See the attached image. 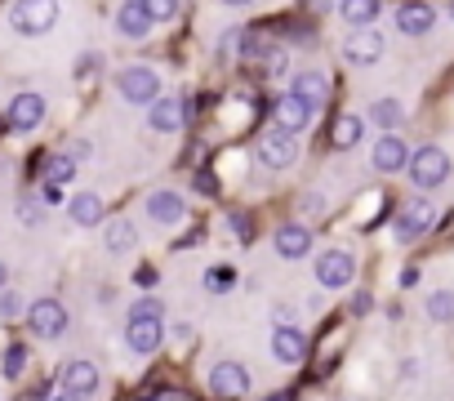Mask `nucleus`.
I'll list each match as a JSON object with an SVG mask.
<instances>
[{
	"label": "nucleus",
	"mask_w": 454,
	"mask_h": 401,
	"mask_svg": "<svg viewBox=\"0 0 454 401\" xmlns=\"http://www.w3.org/2000/svg\"><path fill=\"white\" fill-rule=\"evenodd\" d=\"M67 156H72V161H76V165H81V161H90V156H94V147H90V138H76V143H72V152H67Z\"/></svg>",
	"instance_id": "obj_34"
},
{
	"label": "nucleus",
	"mask_w": 454,
	"mask_h": 401,
	"mask_svg": "<svg viewBox=\"0 0 454 401\" xmlns=\"http://www.w3.org/2000/svg\"><path fill=\"white\" fill-rule=\"evenodd\" d=\"M205 383H209V392L218 397V401H237V397H246L250 388H254V374L241 366V361H214L209 366V374H205Z\"/></svg>",
	"instance_id": "obj_3"
},
{
	"label": "nucleus",
	"mask_w": 454,
	"mask_h": 401,
	"mask_svg": "<svg viewBox=\"0 0 454 401\" xmlns=\"http://www.w3.org/2000/svg\"><path fill=\"white\" fill-rule=\"evenodd\" d=\"M370 121H374L379 130H396V125L405 121V107H401L396 98H379V103H370Z\"/></svg>",
	"instance_id": "obj_27"
},
{
	"label": "nucleus",
	"mask_w": 454,
	"mask_h": 401,
	"mask_svg": "<svg viewBox=\"0 0 454 401\" xmlns=\"http://www.w3.org/2000/svg\"><path fill=\"white\" fill-rule=\"evenodd\" d=\"M103 246H107L112 255L138 250V224H134V219H112V224L103 228Z\"/></svg>",
	"instance_id": "obj_23"
},
{
	"label": "nucleus",
	"mask_w": 454,
	"mask_h": 401,
	"mask_svg": "<svg viewBox=\"0 0 454 401\" xmlns=\"http://www.w3.org/2000/svg\"><path fill=\"white\" fill-rule=\"evenodd\" d=\"M339 19L348 28H370L379 19V0H339Z\"/></svg>",
	"instance_id": "obj_25"
},
{
	"label": "nucleus",
	"mask_w": 454,
	"mask_h": 401,
	"mask_svg": "<svg viewBox=\"0 0 454 401\" xmlns=\"http://www.w3.org/2000/svg\"><path fill=\"white\" fill-rule=\"evenodd\" d=\"M143 401H165V397H143Z\"/></svg>",
	"instance_id": "obj_44"
},
{
	"label": "nucleus",
	"mask_w": 454,
	"mask_h": 401,
	"mask_svg": "<svg viewBox=\"0 0 454 401\" xmlns=\"http://www.w3.org/2000/svg\"><path fill=\"white\" fill-rule=\"evenodd\" d=\"M223 5H237L241 10V5H250V0H223Z\"/></svg>",
	"instance_id": "obj_42"
},
{
	"label": "nucleus",
	"mask_w": 454,
	"mask_h": 401,
	"mask_svg": "<svg viewBox=\"0 0 454 401\" xmlns=\"http://www.w3.org/2000/svg\"><path fill=\"white\" fill-rule=\"evenodd\" d=\"M299 5H303L308 14H325V10L334 5V0H299Z\"/></svg>",
	"instance_id": "obj_38"
},
{
	"label": "nucleus",
	"mask_w": 454,
	"mask_h": 401,
	"mask_svg": "<svg viewBox=\"0 0 454 401\" xmlns=\"http://www.w3.org/2000/svg\"><path fill=\"white\" fill-rule=\"evenodd\" d=\"M160 72L156 67H138V63H129V67H121L116 72V90H121V98L125 103H143V107H152L156 98H160Z\"/></svg>",
	"instance_id": "obj_4"
},
{
	"label": "nucleus",
	"mask_w": 454,
	"mask_h": 401,
	"mask_svg": "<svg viewBox=\"0 0 454 401\" xmlns=\"http://www.w3.org/2000/svg\"><path fill=\"white\" fill-rule=\"evenodd\" d=\"M103 383V370L90 357H72L59 366V392H76V397H94Z\"/></svg>",
	"instance_id": "obj_7"
},
{
	"label": "nucleus",
	"mask_w": 454,
	"mask_h": 401,
	"mask_svg": "<svg viewBox=\"0 0 454 401\" xmlns=\"http://www.w3.org/2000/svg\"><path fill=\"white\" fill-rule=\"evenodd\" d=\"M116 28H121V36H129V41H147V32H152L156 23H152V14L143 10V0H125V5L116 10Z\"/></svg>",
	"instance_id": "obj_21"
},
{
	"label": "nucleus",
	"mask_w": 454,
	"mask_h": 401,
	"mask_svg": "<svg viewBox=\"0 0 454 401\" xmlns=\"http://www.w3.org/2000/svg\"><path fill=\"white\" fill-rule=\"evenodd\" d=\"M383 36L374 32V28H356L352 36H348V45H343V59L352 63V67H370V63H379L383 59Z\"/></svg>",
	"instance_id": "obj_12"
},
{
	"label": "nucleus",
	"mask_w": 454,
	"mask_h": 401,
	"mask_svg": "<svg viewBox=\"0 0 454 401\" xmlns=\"http://www.w3.org/2000/svg\"><path fill=\"white\" fill-rule=\"evenodd\" d=\"M259 161H263L268 169H290V165L299 161V138L272 125V130L259 138Z\"/></svg>",
	"instance_id": "obj_9"
},
{
	"label": "nucleus",
	"mask_w": 454,
	"mask_h": 401,
	"mask_svg": "<svg viewBox=\"0 0 454 401\" xmlns=\"http://www.w3.org/2000/svg\"><path fill=\"white\" fill-rule=\"evenodd\" d=\"M72 174H76V161L67 152H59V156L45 161V178H41V200H45V206H59L63 187L72 183Z\"/></svg>",
	"instance_id": "obj_11"
},
{
	"label": "nucleus",
	"mask_w": 454,
	"mask_h": 401,
	"mask_svg": "<svg viewBox=\"0 0 454 401\" xmlns=\"http://www.w3.org/2000/svg\"><path fill=\"white\" fill-rule=\"evenodd\" d=\"M352 277H356V259L348 250H325L317 259V281L325 290H343V286H352Z\"/></svg>",
	"instance_id": "obj_10"
},
{
	"label": "nucleus",
	"mask_w": 454,
	"mask_h": 401,
	"mask_svg": "<svg viewBox=\"0 0 454 401\" xmlns=\"http://www.w3.org/2000/svg\"><path fill=\"white\" fill-rule=\"evenodd\" d=\"M450 19H454V5H450Z\"/></svg>",
	"instance_id": "obj_45"
},
{
	"label": "nucleus",
	"mask_w": 454,
	"mask_h": 401,
	"mask_svg": "<svg viewBox=\"0 0 454 401\" xmlns=\"http://www.w3.org/2000/svg\"><path fill=\"white\" fill-rule=\"evenodd\" d=\"M14 210H19V224H23V228H41V224H45V200H41V196H19Z\"/></svg>",
	"instance_id": "obj_29"
},
{
	"label": "nucleus",
	"mask_w": 454,
	"mask_h": 401,
	"mask_svg": "<svg viewBox=\"0 0 454 401\" xmlns=\"http://www.w3.org/2000/svg\"><path fill=\"white\" fill-rule=\"evenodd\" d=\"M272 321H277V326H294V308H290V303H277V308H272Z\"/></svg>",
	"instance_id": "obj_36"
},
{
	"label": "nucleus",
	"mask_w": 454,
	"mask_h": 401,
	"mask_svg": "<svg viewBox=\"0 0 454 401\" xmlns=\"http://www.w3.org/2000/svg\"><path fill=\"white\" fill-rule=\"evenodd\" d=\"M5 116H10V130H19V134H32V130L45 121V98L27 90V94H19V98L10 103V112H5Z\"/></svg>",
	"instance_id": "obj_16"
},
{
	"label": "nucleus",
	"mask_w": 454,
	"mask_h": 401,
	"mask_svg": "<svg viewBox=\"0 0 454 401\" xmlns=\"http://www.w3.org/2000/svg\"><path fill=\"white\" fill-rule=\"evenodd\" d=\"M263 401H290V397H263Z\"/></svg>",
	"instance_id": "obj_43"
},
{
	"label": "nucleus",
	"mask_w": 454,
	"mask_h": 401,
	"mask_svg": "<svg viewBox=\"0 0 454 401\" xmlns=\"http://www.w3.org/2000/svg\"><path fill=\"white\" fill-rule=\"evenodd\" d=\"M59 23V0H14L10 28L19 36H45Z\"/></svg>",
	"instance_id": "obj_2"
},
{
	"label": "nucleus",
	"mask_w": 454,
	"mask_h": 401,
	"mask_svg": "<svg viewBox=\"0 0 454 401\" xmlns=\"http://www.w3.org/2000/svg\"><path fill=\"white\" fill-rule=\"evenodd\" d=\"M27 312V303H23V295L19 290H0V321H14V317H23Z\"/></svg>",
	"instance_id": "obj_30"
},
{
	"label": "nucleus",
	"mask_w": 454,
	"mask_h": 401,
	"mask_svg": "<svg viewBox=\"0 0 454 401\" xmlns=\"http://www.w3.org/2000/svg\"><path fill=\"white\" fill-rule=\"evenodd\" d=\"M272 116H277V130H286V134H303V130L312 125V116H317V107H308L303 98H294V94H286V98H277V107H272Z\"/></svg>",
	"instance_id": "obj_17"
},
{
	"label": "nucleus",
	"mask_w": 454,
	"mask_h": 401,
	"mask_svg": "<svg viewBox=\"0 0 454 401\" xmlns=\"http://www.w3.org/2000/svg\"><path fill=\"white\" fill-rule=\"evenodd\" d=\"M392 19H396V32H401V36H427L432 23H436V10L423 5V0H401Z\"/></svg>",
	"instance_id": "obj_14"
},
{
	"label": "nucleus",
	"mask_w": 454,
	"mask_h": 401,
	"mask_svg": "<svg viewBox=\"0 0 454 401\" xmlns=\"http://www.w3.org/2000/svg\"><path fill=\"white\" fill-rule=\"evenodd\" d=\"M23 317H27V326H32V334H36V339H63V334H67V326H72L67 303H63V299H54V295H41Z\"/></svg>",
	"instance_id": "obj_1"
},
{
	"label": "nucleus",
	"mask_w": 454,
	"mask_h": 401,
	"mask_svg": "<svg viewBox=\"0 0 454 401\" xmlns=\"http://www.w3.org/2000/svg\"><path fill=\"white\" fill-rule=\"evenodd\" d=\"M370 161H374L379 174H396V169L410 165V147H405L396 134H383V138L374 143V156H370Z\"/></svg>",
	"instance_id": "obj_20"
},
{
	"label": "nucleus",
	"mask_w": 454,
	"mask_h": 401,
	"mask_svg": "<svg viewBox=\"0 0 454 401\" xmlns=\"http://www.w3.org/2000/svg\"><path fill=\"white\" fill-rule=\"evenodd\" d=\"M423 312H427L432 321H441V326H450V321H454V290H436V295H427V303H423Z\"/></svg>",
	"instance_id": "obj_28"
},
{
	"label": "nucleus",
	"mask_w": 454,
	"mask_h": 401,
	"mask_svg": "<svg viewBox=\"0 0 454 401\" xmlns=\"http://www.w3.org/2000/svg\"><path fill=\"white\" fill-rule=\"evenodd\" d=\"M165 343V317H125V348L134 357H152Z\"/></svg>",
	"instance_id": "obj_6"
},
{
	"label": "nucleus",
	"mask_w": 454,
	"mask_h": 401,
	"mask_svg": "<svg viewBox=\"0 0 454 401\" xmlns=\"http://www.w3.org/2000/svg\"><path fill=\"white\" fill-rule=\"evenodd\" d=\"M23 370H27V348H23V343H14V348L5 352V374H10V379H19Z\"/></svg>",
	"instance_id": "obj_33"
},
{
	"label": "nucleus",
	"mask_w": 454,
	"mask_h": 401,
	"mask_svg": "<svg viewBox=\"0 0 454 401\" xmlns=\"http://www.w3.org/2000/svg\"><path fill=\"white\" fill-rule=\"evenodd\" d=\"M67 219H72L76 228H98V224H103V196H98V192H76V196L67 200Z\"/></svg>",
	"instance_id": "obj_22"
},
{
	"label": "nucleus",
	"mask_w": 454,
	"mask_h": 401,
	"mask_svg": "<svg viewBox=\"0 0 454 401\" xmlns=\"http://www.w3.org/2000/svg\"><path fill=\"white\" fill-rule=\"evenodd\" d=\"M50 401H85V397H76V392H54Z\"/></svg>",
	"instance_id": "obj_40"
},
{
	"label": "nucleus",
	"mask_w": 454,
	"mask_h": 401,
	"mask_svg": "<svg viewBox=\"0 0 454 401\" xmlns=\"http://www.w3.org/2000/svg\"><path fill=\"white\" fill-rule=\"evenodd\" d=\"M272 246H277V255L281 259H308V250H312V232H308V224H281L277 228V237H272Z\"/></svg>",
	"instance_id": "obj_18"
},
{
	"label": "nucleus",
	"mask_w": 454,
	"mask_h": 401,
	"mask_svg": "<svg viewBox=\"0 0 454 401\" xmlns=\"http://www.w3.org/2000/svg\"><path fill=\"white\" fill-rule=\"evenodd\" d=\"M445 174H450V156H445L441 147H419V152H410V178H414V187H441Z\"/></svg>",
	"instance_id": "obj_8"
},
{
	"label": "nucleus",
	"mask_w": 454,
	"mask_h": 401,
	"mask_svg": "<svg viewBox=\"0 0 454 401\" xmlns=\"http://www.w3.org/2000/svg\"><path fill=\"white\" fill-rule=\"evenodd\" d=\"M143 10L152 14V23H174V14H178V0H143Z\"/></svg>",
	"instance_id": "obj_31"
},
{
	"label": "nucleus",
	"mask_w": 454,
	"mask_h": 401,
	"mask_svg": "<svg viewBox=\"0 0 454 401\" xmlns=\"http://www.w3.org/2000/svg\"><path fill=\"white\" fill-rule=\"evenodd\" d=\"M232 232H237V237H246V241L254 237V228H250V219H241V215H232Z\"/></svg>",
	"instance_id": "obj_37"
},
{
	"label": "nucleus",
	"mask_w": 454,
	"mask_h": 401,
	"mask_svg": "<svg viewBox=\"0 0 454 401\" xmlns=\"http://www.w3.org/2000/svg\"><path fill=\"white\" fill-rule=\"evenodd\" d=\"M361 134H365V121L348 112V116H334V130H330V143H334V147L343 152V147H356V143H361Z\"/></svg>",
	"instance_id": "obj_26"
},
{
	"label": "nucleus",
	"mask_w": 454,
	"mask_h": 401,
	"mask_svg": "<svg viewBox=\"0 0 454 401\" xmlns=\"http://www.w3.org/2000/svg\"><path fill=\"white\" fill-rule=\"evenodd\" d=\"M147 219H152V224H160V228H178V224L187 219L183 196H178L174 187H160V192H152V196H147Z\"/></svg>",
	"instance_id": "obj_13"
},
{
	"label": "nucleus",
	"mask_w": 454,
	"mask_h": 401,
	"mask_svg": "<svg viewBox=\"0 0 454 401\" xmlns=\"http://www.w3.org/2000/svg\"><path fill=\"white\" fill-rule=\"evenodd\" d=\"M196 192L209 196V192H214V174H196Z\"/></svg>",
	"instance_id": "obj_39"
},
{
	"label": "nucleus",
	"mask_w": 454,
	"mask_h": 401,
	"mask_svg": "<svg viewBox=\"0 0 454 401\" xmlns=\"http://www.w3.org/2000/svg\"><path fill=\"white\" fill-rule=\"evenodd\" d=\"M290 94H294V98H303L308 107H321V103H325V94H330V76H325V72H299Z\"/></svg>",
	"instance_id": "obj_24"
},
{
	"label": "nucleus",
	"mask_w": 454,
	"mask_h": 401,
	"mask_svg": "<svg viewBox=\"0 0 454 401\" xmlns=\"http://www.w3.org/2000/svg\"><path fill=\"white\" fill-rule=\"evenodd\" d=\"M268 348H272V357H277L281 366H299V361L308 357V334H303L299 326H277L272 339H268Z\"/></svg>",
	"instance_id": "obj_15"
},
{
	"label": "nucleus",
	"mask_w": 454,
	"mask_h": 401,
	"mask_svg": "<svg viewBox=\"0 0 454 401\" xmlns=\"http://www.w3.org/2000/svg\"><path fill=\"white\" fill-rule=\"evenodd\" d=\"M5 281H10V263L0 259V290H5Z\"/></svg>",
	"instance_id": "obj_41"
},
{
	"label": "nucleus",
	"mask_w": 454,
	"mask_h": 401,
	"mask_svg": "<svg viewBox=\"0 0 454 401\" xmlns=\"http://www.w3.org/2000/svg\"><path fill=\"white\" fill-rule=\"evenodd\" d=\"M183 121H187V103L183 98H156L152 112H147V125L156 134H174V130H183Z\"/></svg>",
	"instance_id": "obj_19"
},
{
	"label": "nucleus",
	"mask_w": 454,
	"mask_h": 401,
	"mask_svg": "<svg viewBox=\"0 0 454 401\" xmlns=\"http://www.w3.org/2000/svg\"><path fill=\"white\" fill-rule=\"evenodd\" d=\"M436 219H441V215H436V206L419 196V200H410V206H401V215H396V228H392V232H396V241H401V246H414L419 237H427V232L436 228Z\"/></svg>",
	"instance_id": "obj_5"
},
{
	"label": "nucleus",
	"mask_w": 454,
	"mask_h": 401,
	"mask_svg": "<svg viewBox=\"0 0 454 401\" xmlns=\"http://www.w3.org/2000/svg\"><path fill=\"white\" fill-rule=\"evenodd\" d=\"M129 317H165V303L156 295H143V299L129 303Z\"/></svg>",
	"instance_id": "obj_32"
},
{
	"label": "nucleus",
	"mask_w": 454,
	"mask_h": 401,
	"mask_svg": "<svg viewBox=\"0 0 454 401\" xmlns=\"http://www.w3.org/2000/svg\"><path fill=\"white\" fill-rule=\"evenodd\" d=\"M205 286H214V290H227V286H232V272H205Z\"/></svg>",
	"instance_id": "obj_35"
}]
</instances>
